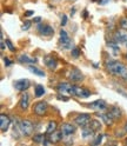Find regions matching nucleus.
<instances>
[{"instance_id":"nucleus-1","label":"nucleus","mask_w":127,"mask_h":146,"mask_svg":"<svg viewBox=\"0 0 127 146\" xmlns=\"http://www.w3.org/2000/svg\"><path fill=\"white\" fill-rule=\"evenodd\" d=\"M105 67L108 73H111L112 76L119 77L122 80L127 81V67L124 64L116 61V60H107L105 62Z\"/></svg>"},{"instance_id":"nucleus-2","label":"nucleus","mask_w":127,"mask_h":146,"mask_svg":"<svg viewBox=\"0 0 127 146\" xmlns=\"http://www.w3.org/2000/svg\"><path fill=\"white\" fill-rule=\"evenodd\" d=\"M59 94L66 96V97H74V85L69 83H60L57 86Z\"/></svg>"},{"instance_id":"nucleus-3","label":"nucleus","mask_w":127,"mask_h":146,"mask_svg":"<svg viewBox=\"0 0 127 146\" xmlns=\"http://www.w3.org/2000/svg\"><path fill=\"white\" fill-rule=\"evenodd\" d=\"M59 45H60V47L64 48V50H69V48H72V40H71V38L68 36L67 32L64 31V30L60 31Z\"/></svg>"},{"instance_id":"nucleus-4","label":"nucleus","mask_w":127,"mask_h":146,"mask_svg":"<svg viewBox=\"0 0 127 146\" xmlns=\"http://www.w3.org/2000/svg\"><path fill=\"white\" fill-rule=\"evenodd\" d=\"M19 129H20L22 135H31L34 127H33L32 121L25 119V120H20L19 121Z\"/></svg>"},{"instance_id":"nucleus-5","label":"nucleus","mask_w":127,"mask_h":146,"mask_svg":"<svg viewBox=\"0 0 127 146\" xmlns=\"http://www.w3.org/2000/svg\"><path fill=\"white\" fill-rule=\"evenodd\" d=\"M67 78L71 83H81L84 80V76L78 68H71L68 71V74Z\"/></svg>"},{"instance_id":"nucleus-6","label":"nucleus","mask_w":127,"mask_h":146,"mask_svg":"<svg viewBox=\"0 0 127 146\" xmlns=\"http://www.w3.org/2000/svg\"><path fill=\"white\" fill-rule=\"evenodd\" d=\"M88 107L94 110V111H98V112H104L107 110V104L105 100L103 99H99V100H95V102H92L88 104Z\"/></svg>"},{"instance_id":"nucleus-7","label":"nucleus","mask_w":127,"mask_h":146,"mask_svg":"<svg viewBox=\"0 0 127 146\" xmlns=\"http://www.w3.org/2000/svg\"><path fill=\"white\" fill-rule=\"evenodd\" d=\"M48 105L45 102H38L33 105V111L37 115H45L47 113Z\"/></svg>"},{"instance_id":"nucleus-8","label":"nucleus","mask_w":127,"mask_h":146,"mask_svg":"<svg viewBox=\"0 0 127 146\" xmlns=\"http://www.w3.org/2000/svg\"><path fill=\"white\" fill-rule=\"evenodd\" d=\"M89 121H91V115L88 113H81L74 118V123L80 127H84V126L88 125Z\"/></svg>"},{"instance_id":"nucleus-9","label":"nucleus","mask_w":127,"mask_h":146,"mask_svg":"<svg viewBox=\"0 0 127 146\" xmlns=\"http://www.w3.org/2000/svg\"><path fill=\"white\" fill-rule=\"evenodd\" d=\"M60 130H61V132L64 133V135H65V137H71L72 134L75 132L77 127L73 124H71V123H64L60 126Z\"/></svg>"},{"instance_id":"nucleus-10","label":"nucleus","mask_w":127,"mask_h":146,"mask_svg":"<svg viewBox=\"0 0 127 146\" xmlns=\"http://www.w3.org/2000/svg\"><path fill=\"white\" fill-rule=\"evenodd\" d=\"M13 85H14L15 90L20 91V92H24V91H26L27 88L30 87L31 83H30V80H28V79H20V80L14 81V84H13Z\"/></svg>"},{"instance_id":"nucleus-11","label":"nucleus","mask_w":127,"mask_h":146,"mask_svg":"<svg viewBox=\"0 0 127 146\" xmlns=\"http://www.w3.org/2000/svg\"><path fill=\"white\" fill-rule=\"evenodd\" d=\"M10 125H11V118L6 115L5 113H1V115H0V130H1V132H6Z\"/></svg>"},{"instance_id":"nucleus-12","label":"nucleus","mask_w":127,"mask_h":146,"mask_svg":"<svg viewBox=\"0 0 127 146\" xmlns=\"http://www.w3.org/2000/svg\"><path fill=\"white\" fill-rule=\"evenodd\" d=\"M38 31L40 34L45 35V36H51L54 34V30L53 27H51L50 25H44V24H40L38 25Z\"/></svg>"},{"instance_id":"nucleus-13","label":"nucleus","mask_w":127,"mask_h":146,"mask_svg":"<svg viewBox=\"0 0 127 146\" xmlns=\"http://www.w3.org/2000/svg\"><path fill=\"white\" fill-rule=\"evenodd\" d=\"M91 96V91L85 87H79L74 85V97L79 98H88Z\"/></svg>"},{"instance_id":"nucleus-14","label":"nucleus","mask_w":127,"mask_h":146,"mask_svg":"<svg viewBox=\"0 0 127 146\" xmlns=\"http://www.w3.org/2000/svg\"><path fill=\"white\" fill-rule=\"evenodd\" d=\"M44 62L50 70H56L58 66V61L56 58H53L52 56H46L44 58Z\"/></svg>"},{"instance_id":"nucleus-15","label":"nucleus","mask_w":127,"mask_h":146,"mask_svg":"<svg viewBox=\"0 0 127 146\" xmlns=\"http://www.w3.org/2000/svg\"><path fill=\"white\" fill-rule=\"evenodd\" d=\"M64 133L61 132V130H57V131H54L53 133H51V137H48L50 138V140H51V143L52 144H57V143H59V141H61L62 139H64Z\"/></svg>"},{"instance_id":"nucleus-16","label":"nucleus","mask_w":127,"mask_h":146,"mask_svg":"<svg viewBox=\"0 0 127 146\" xmlns=\"http://www.w3.org/2000/svg\"><path fill=\"white\" fill-rule=\"evenodd\" d=\"M114 41L119 44H127V33L124 31H116L114 33Z\"/></svg>"},{"instance_id":"nucleus-17","label":"nucleus","mask_w":127,"mask_h":146,"mask_svg":"<svg viewBox=\"0 0 127 146\" xmlns=\"http://www.w3.org/2000/svg\"><path fill=\"white\" fill-rule=\"evenodd\" d=\"M30 106V96L28 93H24L20 98V102H19V107L22 110V111H25V110H27Z\"/></svg>"},{"instance_id":"nucleus-18","label":"nucleus","mask_w":127,"mask_h":146,"mask_svg":"<svg viewBox=\"0 0 127 146\" xmlns=\"http://www.w3.org/2000/svg\"><path fill=\"white\" fill-rule=\"evenodd\" d=\"M88 127L92 131H94L95 133H98L101 130V123L99 120H97V119H91V121L88 123Z\"/></svg>"},{"instance_id":"nucleus-19","label":"nucleus","mask_w":127,"mask_h":146,"mask_svg":"<svg viewBox=\"0 0 127 146\" xmlns=\"http://www.w3.org/2000/svg\"><path fill=\"white\" fill-rule=\"evenodd\" d=\"M98 115L100 117L101 119L105 121V124L108 125V126H111L113 124V121H114V119L112 118V115H111L110 112H108V113H98Z\"/></svg>"},{"instance_id":"nucleus-20","label":"nucleus","mask_w":127,"mask_h":146,"mask_svg":"<svg viewBox=\"0 0 127 146\" xmlns=\"http://www.w3.org/2000/svg\"><path fill=\"white\" fill-rule=\"evenodd\" d=\"M110 113H111V115H112V118H113L114 120L120 119L121 115H122V113H121V110H120L119 107H116V106L111 107V110H110Z\"/></svg>"},{"instance_id":"nucleus-21","label":"nucleus","mask_w":127,"mask_h":146,"mask_svg":"<svg viewBox=\"0 0 127 146\" xmlns=\"http://www.w3.org/2000/svg\"><path fill=\"white\" fill-rule=\"evenodd\" d=\"M81 134H83V138H89V137H93L95 134V132L91 130L88 127V125H86L81 129Z\"/></svg>"},{"instance_id":"nucleus-22","label":"nucleus","mask_w":127,"mask_h":146,"mask_svg":"<svg viewBox=\"0 0 127 146\" xmlns=\"http://www.w3.org/2000/svg\"><path fill=\"white\" fill-rule=\"evenodd\" d=\"M47 138H48V137H46V134H35L33 138H32V140H33V143L42 144V145H44V143L46 141Z\"/></svg>"},{"instance_id":"nucleus-23","label":"nucleus","mask_w":127,"mask_h":146,"mask_svg":"<svg viewBox=\"0 0 127 146\" xmlns=\"http://www.w3.org/2000/svg\"><path fill=\"white\" fill-rule=\"evenodd\" d=\"M107 46L111 48V51H112V53H113V56H119L120 48H119V46H118L116 41H114V42H108V44H107Z\"/></svg>"},{"instance_id":"nucleus-24","label":"nucleus","mask_w":127,"mask_h":146,"mask_svg":"<svg viewBox=\"0 0 127 146\" xmlns=\"http://www.w3.org/2000/svg\"><path fill=\"white\" fill-rule=\"evenodd\" d=\"M19 61L22 62V64H35L37 62V59H33V58H30L28 56H26V54H22V56L19 57Z\"/></svg>"},{"instance_id":"nucleus-25","label":"nucleus","mask_w":127,"mask_h":146,"mask_svg":"<svg viewBox=\"0 0 127 146\" xmlns=\"http://www.w3.org/2000/svg\"><path fill=\"white\" fill-rule=\"evenodd\" d=\"M45 87L42 86V85H37L35 86V88H34V94H35V97L37 98H40V97H42L44 94H45Z\"/></svg>"},{"instance_id":"nucleus-26","label":"nucleus","mask_w":127,"mask_h":146,"mask_svg":"<svg viewBox=\"0 0 127 146\" xmlns=\"http://www.w3.org/2000/svg\"><path fill=\"white\" fill-rule=\"evenodd\" d=\"M57 121H54V120H51L47 125V129H46V134H51L53 133L54 131H57Z\"/></svg>"},{"instance_id":"nucleus-27","label":"nucleus","mask_w":127,"mask_h":146,"mask_svg":"<svg viewBox=\"0 0 127 146\" xmlns=\"http://www.w3.org/2000/svg\"><path fill=\"white\" fill-rule=\"evenodd\" d=\"M28 70H30L32 73H34V74L39 76V77H45V72H44V71H41V70H40V68H38V67L33 66V65H30V66H28Z\"/></svg>"},{"instance_id":"nucleus-28","label":"nucleus","mask_w":127,"mask_h":146,"mask_svg":"<svg viewBox=\"0 0 127 146\" xmlns=\"http://www.w3.org/2000/svg\"><path fill=\"white\" fill-rule=\"evenodd\" d=\"M103 137H104V135H103L101 133L95 134V135H94V139H93V141H92V144H93V145H99V144L103 141Z\"/></svg>"},{"instance_id":"nucleus-29","label":"nucleus","mask_w":127,"mask_h":146,"mask_svg":"<svg viewBox=\"0 0 127 146\" xmlns=\"http://www.w3.org/2000/svg\"><path fill=\"white\" fill-rule=\"evenodd\" d=\"M119 26L122 30H127V17H122L119 20Z\"/></svg>"},{"instance_id":"nucleus-30","label":"nucleus","mask_w":127,"mask_h":146,"mask_svg":"<svg viewBox=\"0 0 127 146\" xmlns=\"http://www.w3.org/2000/svg\"><path fill=\"white\" fill-rule=\"evenodd\" d=\"M80 54H81V50L79 47H74L73 50H72V52H71V56L73 58H78Z\"/></svg>"},{"instance_id":"nucleus-31","label":"nucleus","mask_w":127,"mask_h":146,"mask_svg":"<svg viewBox=\"0 0 127 146\" xmlns=\"http://www.w3.org/2000/svg\"><path fill=\"white\" fill-rule=\"evenodd\" d=\"M6 45H7V47L10 48V51H12V52H15V47L13 46V44L11 42V40H10V39H6Z\"/></svg>"},{"instance_id":"nucleus-32","label":"nucleus","mask_w":127,"mask_h":146,"mask_svg":"<svg viewBox=\"0 0 127 146\" xmlns=\"http://www.w3.org/2000/svg\"><path fill=\"white\" fill-rule=\"evenodd\" d=\"M31 27V21H25L24 24H22V26H21V30L22 31H27Z\"/></svg>"},{"instance_id":"nucleus-33","label":"nucleus","mask_w":127,"mask_h":146,"mask_svg":"<svg viewBox=\"0 0 127 146\" xmlns=\"http://www.w3.org/2000/svg\"><path fill=\"white\" fill-rule=\"evenodd\" d=\"M92 1H95L99 5H106L107 3H110V0H92Z\"/></svg>"},{"instance_id":"nucleus-34","label":"nucleus","mask_w":127,"mask_h":146,"mask_svg":"<svg viewBox=\"0 0 127 146\" xmlns=\"http://www.w3.org/2000/svg\"><path fill=\"white\" fill-rule=\"evenodd\" d=\"M65 25H67V17L62 15V18H61V26H65Z\"/></svg>"},{"instance_id":"nucleus-35","label":"nucleus","mask_w":127,"mask_h":146,"mask_svg":"<svg viewBox=\"0 0 127 146\" xmlns=\"http://www.w3.org/2000/svg\"><path fill=\"white\" fill-rule=\"evenodd\" d=\"M4 61H5V66H10L11 64H12V61L8 59V58H4Z\"/></svg>"},{"instance_id":"nucleus-36","label":"nucleus","mask_w":127,"mask_h":146,"mask_svg":"<svg viewBox=\"0 0 127 146\" xmlns=\"http://www.w3.org/2000/svg\"><path fill=\"white\" fill-rule=\"evenodd\" d=\"M118 93H120L121 96H124L125 98H127V93H125V92H124V91H121L120 88H118Z\"/></svg>"},{"instance_id":"nucleus-37","label":"nucleus","mask_w":127,"mask_h":146,"mask_svg":"<svg viewBox=\"0 0 127 146\" xmlns=\"http://www.w3.org/2000/svg\"><path fill=\"white\" fill-rule=\"evenodd\" d=\"M32 14H34V11H26L25 12V15L26 17H31Z\"/></svg>"},{"instance_id":"nucleus-38","label":"nucleus","mask_w":127,"mask_h":146,"mask_svg":"<svg viewBox=\"0 0 127 146\" xmlns=\"http://www.w3.org/2000/svg\"><path fill=\"white\" fill-rule=\"evenodd\" d=\"M33 21H34V23H40V21H41V18H40V17L34 18V19H33Z\"/></svg>"},{"instance_id":"nucleus-39","label":"nucleus","mask_w":127,"mask_h":146,"mask_svg":"<svg viewBox=\"0 0 127 146\" xmlns=\"http://www.w3.org/2000/svg\"><path fill=\"white\" fill-rule=\"evenodd\" d=\"M125 131H126V132H127V123H126V124H125Z\"/></svg>"},{"instance_id":"nucleus-40","label":"nucleus","mask_w":127,"mask_h":146,"mask_svg":"<svg viewBox=\"0 0 127 146\" xmlns=\"http://www.w3.org/2000/svg\"><path fill=\"white\" fill-rule=\"evenodd\" d=\"M125 144H126V145H127V138H126V140H125Z\"/></svg>"},{"instance_id":"nucleus-41","label":"nucleus","mask_w":127,"mask_h":146,"mask_svg":"<svg viewBox=\"0 0 127 146\" xmlns=\"http://www.w3.org/2000/svg\"><path fill=\"white\" fill-rule=\"evenodd\" d=\"M126 58H127V54H126Z\"/></svg>"},{"instance_id":"nucleus-42","label":"nucleus","mask_w":127,"mask_h":146,"mask_svg":"<svg viewBox=\"0 0 127 146\" xmlns=\"http://www.w3.org/2000/svg\"><path fill=\"white\" fill-rule=\"evenodd\" d=\"M126 46H127V44H126Z\"/></svg>"}]
</instances>
